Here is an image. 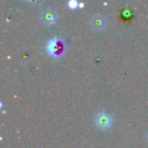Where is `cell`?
<instances>
[{
    "label": "cell",
    "mask_w": 148,
    "mask_h": 148,
    "mask_svg": "<svg viewBox=\"0 0 148 148\" xmlns=\"http://www.w3.org/2000/svg\"><path fill=\"white\" fill-rule=\"evenodd\" d=\"M95 123H97V125L99 126V128H103V129L110 127L112 124L111 116L107 113L97 114V117H95Z\"/></svg>",
    "instance_id": "6da1fadb"
},
{
    "label": "cell",
    "mask_w": 148,
    "mask_h": 148,
    "mask_svg": "<svg viewBox=\"0 0 148 148\" xmlns=\"http://www.w3.org/2000/svg\"><path fill=\"white\" fill-rule=\"evenodd\" d=\"M90 25L95 29H103L107 25V18L103 14L97 13L90 18Z\"/></svg>",
    "instance_id": "7a4b0ae2"
},
{
    "label": "cell",
    "mask_w": 148,
    "mask_h": 148,
    "mask_svg": "<svg viewBox=\"0 0 148 148\" xmlns=\"http://www.w3.org/2000/svg\"><path fill=\"white\" fill-rule=\"evenodd\" d=\"M42 21L47 25H52L56 21L57 19V13L54 9L52 8H46L45 10L42 12Z\"/></svg>",
    "instance_id": "3957f363"
},
{
    "label": "cell",
    "mask_w": 148,
    "mask_h": 148,
    "mask_svg": "<svg viewBox=\"0 0 148 148\" xmlns=\"http://www.w3.org/2000/svg\"><path fill=\"white\" fill-rule=\"evenodd\" d=\"M59 43L60 42L57 41V40H52V41L49 42V44H48V50L50 51V53L56 54L61 49V46L59 45Z\"/></svg>",
    "instance_id": "277c9868"
},
{
    "label": "cell",
    "mask_w": 148,
    "mask_h": 148,
    "mask_svg": "<svg viewBox=\"0 0 148 148\" xmlns=\"http://www.w3.org/2000/svg\"><path fill=\"white\" fill-rule=\"evenodd\" d=\"M76 5H77V2L75 1V0H70L69 1V6L70 7H76Z\"/></svg>",
    "instance_id": "5b68a950"
},
{
    "label": "cell",
    "mask_w": 148,
    "mask_h": 148,
    "mask_svg": "<svg viewBox=\"0 0 148 148\" xmlns=\"http://www.w3.org/2000/svg\"><path fill=\"white\" fill-rule=\"evenodd\" d=\"M147 138H148V133H147Z\"/></svg>",
    "instance_id": "8992f818"
}]
</instances>
